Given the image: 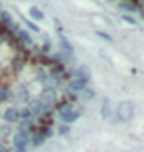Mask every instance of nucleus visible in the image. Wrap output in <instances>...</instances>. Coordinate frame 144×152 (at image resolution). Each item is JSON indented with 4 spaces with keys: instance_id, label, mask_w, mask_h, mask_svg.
Returning a JSON list of instances; mask_svg holds the SVG:
<instances>
[{
    "instance_id": "10",
    "label": "nucleus",
    "mask_w": 144,
    "mask_h": 152,
    "mask_svg": "<svg viewBox=\"0 0 144 152\" xmlns=\"http://www.w3.org/2000/svg\"><path fill=\"white\" fill-rule=\"evenodd\" d=\"M101 115H103V118H109V117H111V101H109V99H105V101H103Z\"/></svg>"
},
{
    "instance_id": "4",
    "label": "nucleus",
    "mask_w": 144,
    "mask_h": 152,
    "mask_svg": "<svg viewBox=\"0 0 144 152\" xmlns=\"http://www.w3.org/2000/svg\"><path fill=\"white\" fill-rule=\"evenodd\" d=\"M61 121H63V124H69V123H75L79 117H81V111L79 109H65V111H61Z\"/></svg>"
},
{
    "instance_id": "6",
    "label": "nucleus",
    "mask_w": 144,
    "mask_h": 152,
    "mask_svg": "<svg viewBox=\"0 0 144 152\" xmlns=\"http://www.w3.org/2000/svg\"><path fill=\"white\" fill-rule=\"evenodd\" d=\"M73 73H75V79L83 81L85 85H89V81H91V71H89V67H77Z\"/></svg>"
},
{
    "instance_id": "5",
    "label": "nucleus",
    "mask_w": 144,
    "mask_h": 152,
    "mask_svg": "<svg viewBox=\"0 0 144 152\" xmlns=\"http://www.w3.org/2000/svg\"><path fill=\"white\" fill-rule=\"evenodd\" d=\"M2 117H4L6 123H18V121H20V109H16V107L6 109Z\"/></svg>"
},
{
    "instance_id": "19",
    "label": "nucleus",
    "mask_w": 144,
    "mask_h": 152,
    "mask_svg": "<svg viewBox=\"0 0 144 152\" xmlns=\"http://www.w3.org/2000/svg\"><path fill=\"white\" fill-rule=\"evenodd\" d=\"M124 22H128V24H136V20H134L132 16H124Z\"/></svg>"
},
{
    "instance_id": "13",
    "label": "nucleus",
    "mask_w": 144,
    "mask_h": 152,
    "mask_svg": "<svg viewBox=\"0 0 144 152\" xmlns=\"http://www.w3.org/2000/svg\"><path fill=\"white\" fill-rule=\"evenodd\" d=\"M121 8L122 10H128V12H138V6L134 4V2H122Z\"/></svg>"
},
{
    "instance_id": "7",
    "label": "nucleus",
    "mask_w": 144,
    "mask_h": 152,
    "mask_svg": "<svg viewBox=\"0 0 144 152\" xmlns=\"http://www.w3.org/2000/svg\"><path fill=\"white\" fill-rule=\"evenodd\" d=\"M85 87H87V85H85L83 81H79V79H75V77H73L71 81H69V85H67V91L75 95V93H79V91H83Z\"/></svg>"
},
{
    "instance_id": "15",
    "label": "nucleus",
    "mask_w": 144,
    "mask_h": 152,
    "mask_svg": "<svg viewBox=\"0 0 144 152\" xmlns=\"http://www.w3.org/2000/svg\"><path fill=\"white\" fill-rule=\"evenodd\" d=\"M24 22H26V26H28V28L32 30V32H36V34H38V32H39V28H38V26H36V24L32 22V20H24Z\"/></svg>"
},
{
    "instance_id": "20",
    "label": "nucleus",
    "mask_w": 144,
    "mask_h": 152,
    "mask_svg": "<svg viewBox=\"0 0 144 152\" xmlns=\"http://www.w3.org/2000/svg\"><path fill=\"white\" fill-rule=\"evenodd\" d=\"M0 152H12V150H10V148H6L4 144H0Z\"/></svg>"
},
{
    "instance_id": "3",
    "label": "nucleus",
    "mask_w": 144,
    "mask_h": 152,
    "mask_svg": "<svg viewBox=\"0 0 144 152\" xmlns=\"http://www.w3.org/2000/svg\"><path fill=\"white\" fill-rule=\"evenodd\" d=\"M56 101H57L56 89H48V87H45L44 93L39 95V103H42V107H44L45 111H51V109H53V105H56Z\"/></svg>"
},
{
    "instance_id": "9",
    "label": "nucleus",
    "mask_w": 144,
    "mask_h": 152,
    "mask_svg": "<svg viewBox=\"0 0 144 152\" xmlns=\"http://www.w3.org/2000/svg\"><path fill=\"white\" fill-rule=\"evenodd\" d=\"M12 99V91L8 89V85H0V103H6Z\"/></svg>"
},
{
    "instance_id": "18",
    "label": "nucleus",
    "mask_w": 144,
    "mask_h": 152,
    "mask_svg": "<svg viewBox=\"0 0 144 152\" xmlns=\"http://www.w3.org/2000/svg\"><path fill=\"white\" fill-rule=\"evenodd\" d=\"M8 132H10L8 129H0V138H6V136H8Z\"/></svg>"
},
{
    "instance_id": "8",
    "label": "nucleus",
    "mask_w": 144,
    "mask_h": 152,
    "mask_svg": "<svg viewBox=\"0 0 144 152\" xmlns=\"http://www.w3.org/2000/svg\"><path fill=\"white\" fill-rule=\"evenodd\" d=\"M59 42H61V51H63V56L69 57V59H73V48H71V44H69V42H67L63 36H61Z\"/></svg>"
},
{
    "instance_id": "12",
    "label": "nucleus",
    "mask_w": 144,
    "mask_h": 152,
    "mask_svg": "<svg viewBox=\"0 0 144 152\" xmlns=\"http://www.w3.org/2000/svg\"><path fill=\"white\" fill-rule=\"evenodd\" d=\"M16 95H18V99H20V101H30V93H28V89H26V87H20Z\"/></svg>"
},
{
    "instance_id": "14",
    "label": "nucleus",
    "mask_w": 144,
    "mask_h": 152,
    "mask_svg": "<svg viewBox=\"0 0 144 152\" xmlns=\"http://www.w3.org/2000/svg\"><path fill=\"white\" fill-rule=\"evenodd\" d=\"M81 93H83V97H85V99H87V101H89V99H93V97H95V91L91 89L89 85H87V87H85L83 91H81Z\"/></svg>"
},
{
    "instance_id": "2",
    "label": "nucleus",
    "mask_w": 144,
    "mask_h": 152,
    "mask_svg": "<svg viewBox=\"0 0 144 152\" xmlns=\"http://www.w3.org/2000/svg\"><path fill=\"white\" fill-rule=\"evenodd\" d=\"M30 142V132L28 130H18L14 134V152H26Z\"/></svg>"
},
{
    "instance_id": "21",
    "label": "nucleus",
    "mask_w": 144,
    "mask_h": 152,
    "mask_svg": "<svg viewBox=\"0 0 144 152\" xmlns=\"http://www.w3.org/2000/svg\"><path fill=\"white\" fill-rule=\"evenodd\" d=\"M122 2H130V0H122Z\"/></svg>"
},
{
    "instance_id": "17",
    "label": "nucleus",
    "mask_w": 144,
    "mask_h": 152,
    "mask_svg": "<svg viewBox=\"0 0 144 152\" xmlns=\"http://www.w3.org/2000/svg\"><path fill=\"white\" fill-rule=\"evenodd\" d=\"M69 132H71V130H69L67 124H61V126H59V134H69Z\"/></svg>"
},
{
    "instance_id": "1",
    "label": "nucleus",
    "mask_w": 144,
    "mask_h": 152,
    "mask_svg": "<svg viewBox=\"0 0 144 152\" xmlns=\"http://www.w3.org/2000/svg\"><path fill=\"white\" fill-rule=\"evenodd\" d=\"M132 115H134V107H132L130 101H121L118 105H116L115 117H116L118 123H128V121L132 118Z\"/></svg>"
},
{
    "instance_id": "16",
    "label": "nucleus",
    "mask_w": 144,
    "mask_h": 152,
    "mask_svg": "<svg viewBox=\"0 0 144 152\" xmlns=\"http://www.w3.org/2000/svg\"><path fill=\"white\" fill-rule=\"evenodd\" d=\"M97 36H99V38H103L105 42H113V38H111V36H109V34H105V32H101V30L97 32Z\"/></svg>"
},
{
    "instance_id": "11",
    "label": "nucleus",
    "mask_w": 144,
    "mask_h": 152,
    "mask_svg": "<svg viewBox=\"0 0 144 152\" xmlns=\"http://www.w3.org/2000/svg\"><path fill=\"white\" fill-rule=\"evenodd\" d=\"M30 16H32L34 20H38V22H42V20H44V12L39 10V8H30Z\"/></svg>"
}]
</instances>
